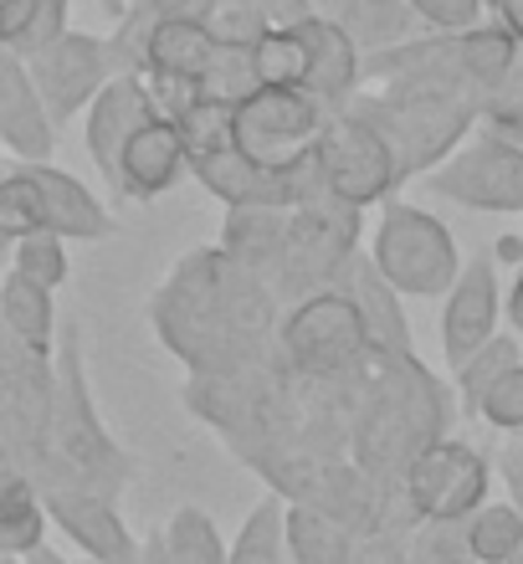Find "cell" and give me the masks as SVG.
I'll return each instance as SVG.
<instances>
[{
	"instance_id": "1",
	"label": "cell",
	"mask_w": 523,
	"mask_h": 564,
	"mask_svg": "<svg viewBox=\"0 0 523 564\" xmlns=\"http://www.w3.org/2000/svg\"><path fill=\"white\" fill-rule=\"evenodd\" d=\"M154 339L190 375H226L277 349L283 303L221 247H195L150 297Z\"/></svg>"
},
{
	"instance_id": "2",
	"label": "cell",
	"mask_w": 523,
	"mask_h": 564,
	"mask_svg": "<svg viewBox=\"0 0 523 564\" xmlns=\"http://www.w3.org/2000/svg\"><path fill=\"white\" fill-rule=\"evenodd\" d=\"M462 416L457 390L442 375L426 370V359L374 355L359 365V411L349 431V462L374 482L405 477V467L432 442L451 436V421Z\"/></svg>"
},
{
	"instance_id": "3",
	"label": "cell",
	"mask_w": 523,
	"mask_h": 564,
	"mask_svg": "<svg viewBox=\"0 0 523 564\" xmlns=\"http://www.w3.org/2000/svg\"><path fill=\"white\" fill-rule=\"evenodd\" d=\"M46 457H57L67 473L108 498H123V488L134 482V457L113 442V431L98 411L77 324H62L57 349H52V452Z\"/></svg>"
},
{
	"instance_id": "4",
	"label": "cell",
	"mask_w": 523,
	"mask_h": 564,
	"mask_svg": "<svg viewBox=\"0 0 523 564\" xmlns=\"http://www.w3.org/2000/svg\"><path fill=\"white\" fill-rule=\"evenodd\" d=\"M349 113L364 119L380 134V144L395 160V175L421 180L432 175L436 164L457 154L482 123V98L478 93H385L359 88L349 98Z\"/></svg>"
},
{
	"instance_id": "5",
	"label": "cell",
	"mask_w": 523,
	"mask_h": 564,
	"mask_svg": "<svg viewBox=\"0 0 523 564\" xmlns=\"http://www.w3.org/2000/svg\"><path fill=\"white\" fill-rule=\"evenodd\" d=\"M359 241H364V210L345 206L339 195H318L308 206H293L283 252L268 268V288L283 308H293L298 297L329 293L339 288L355 252H364Z\"/></svg>"
},
{
	"instance_id": "6",
	"label": "cell",
	"mask_w": 523,
	"mask_h": 564,
	"mask_svg": "<svg viewBox=\"0 0 523 564\" xmlns=\"http://www.w3.org/2000/svg\"><path fill=\"white\" fill-rule=\"evenodd\" d=\"M0 231L11 241L26 231H52L62 241H108L119 221L83 180L52 160H15L11 180L0 185Z\"/></svg>"
},
{
	"instance_id": "7",
	"label": "cell",
	"mask_w": 523,
	"mask_h": 564,
	"mask_svg": "<svg viewBox=\"0 0 523 564\" xmlns=\"http://www.w3.org/2000/svg\"><path fill=\"white\" fill-rule=\"evenodd\" d=\"M370 262L401 297H447V288L462 272V247L432 210L390 195L374 221Z\"/></svg>"
},
{
	"instance_id": "8",
	"label": "cell",
	"mask_w": 523,
	"mask_h": 564,
	"mask_svg": "<svg viewBox=\"0 0 523 564\" xmlns=\"http://www.w3.org/2000/svg\"><path fill=\"white\" fill-rule=\"evenodd\" d=\"M277 344H283L293 375H308V380L355 375L370 359V339H364V324H359V313L345 297V288L298 297L293 308H283Z\"/></svg>"
},
{
	"instance_id": "9",
	"label": "cell",
	"mask_w": 523,
	"mask_h": 564,
	"mask_svg": "<svg viewBox=\"0 0 523 564\" xmlns=\"http://www.w3.org/2000/svg\"><path fill=\"white\" fill-rule=\"evenodd\" d=\"M31 482H36V498H42V508H46V523L73 539V550L83 554V560L139 564V539H134V529L123 523L119 498L88 488V482L67 473L57 457H46L42 467L31 473Z\"/></svg>"
},
{
	"instance_id": "10",
	"label": "cell",
	"mask_w": 523,
	"mask_h": 564,
	"mask_svg": "<svg viewBox=\"0 0 523 564\" xmlns=\"http://www.w3.org/2000/svg\"><path fill=\"white\" fill-rule=\"evenodd\" d=\"M324 108L303 88H252L231 108V144L252 164L283 175L287 164H298L324 134Z\"/></svg>"
},
{
	"instance_id": "11",
	"label": "cell",
	"mask_w": 523,
	"mask_h": 564,
	"mask_svg": "<svg viewBox=\"0 0 523 564\" xmlns=\"http://www.w3.org/2000/svg\"><path fill=\"white\" fill-rule=\"evenodd\" d=\"M421 180H426V191L451 200V206L523 216V144L493 134V129L472 134L457 154H447Z\"/></svg>"
},
{
	"instance_id": "12",
	"label": "cell",
	"mask_w": 523,
	"mask_h": 564,
	"mask_svg": "<svg viewBox=\"0 0 523 564\" xmlns=\"http://www.w3.org/2000/svg\"><path fill=\"white\" fill-rule=\"evenodd\" d=\"M0 442L36 473L52 452V355H36L0 324Z\"/></svg>"
},
{
	"instance_id": "13",
	"label": "cell",
	"mask_w": 523,
	"mask_h": 564,
	"mask_svg": "<svg viewBox=\"0 0 523 564\" xmlns=\"http://www.w3.org/2000/svg\"><path fill=\"white\" fill-rule=\"evenodd\" d=\"M405 492L421 519H472L493 498V462L462 436H442L405 467Z\"/></svg>"
},
{
	"instance_id": "14",
	"label": "cell",
	"mask_w": 523,
	"mask_h": 564,
	"mask_svg": "<svg viewBox=\"0 0 523 564\" xmlns=\"http://www.w3.org/2000/svg\"><path fill=\"white\" fill-rule=\"evenodd\" d=\"M318 160H324V180H329V195H339L345 206H385L390 195L401 191V175H395V160L390 149L380 144L364 119H355L349 108L324 119V134H318Z\"/></svg>"
},
{
	"instance_id": "15",
	"label": "cell",
	"mask_w": 523,
	"mask_h": 564,
	"mask_svg": "<svg viewBox=\"0 0 523 564\" xmlns=\"http://www.w3.org/2000/svg\"><path fill=\"white\" fill-rule=\"evenodd\" d=\"M26 73L57 129L73 123L103 93L108 77H119L113 73V57H108V36H92V31H77V26H67L36 57H26Z\"/></svg>"
},
{
	"instance_id": "16",
	"label": "cell",
	"mask_w": 523,
	"mask_h": 564,
	"mask_svg": "<svg viewBox=\"0 0 523 564\" xmlns=\"http://www.w3.org/2000/svg\"><path fill=\"white\" fill-rule=\"evenodd\" d=\"M498 318H503V282H498V262L482 252L462 262L457 282L447 288V303H442V355L451 370L493 339Z\"/></svg>"
},
{
	"instance_id": "17",
	"label": "cell",
	"mask_w": 523,
	"mask_h": 564,
	"mask_svg": "<svg viewBox=\"0 0 523 564\" xmlns=\"http://www.w3.org/2000/svg\"><path fill=\"white\" fill-rule=\"evenodd\" d=\"M190 175V154L179 144V129L170 113H154L129 134L113 170V200H160Z\"/></svg>"
},
{
	"instance_id": "18",
	"label": "cell",
	"mask_w": 523,
	"mask_h": 564,
	"mask_svg": "<svg viewBox=\"0 0 523 564\" xmlns=\"http://www.w3.org/2000/svg\"><path fill=\"white\" fill-rule=\"evenodd\" d=\"M160 113V104H154V93L144 77H108L103 93L92 98L88 108H83V144H88V160L92 170L113 185V170H119V154L123 144H129V134H134L144 119H154Z\"/></svg>"
},
{
	"instance_id": "19",
	"label": "cell",
	"mask_w": 523,
	"mask_h": 564,
	"mask_svg": "<svg viewBox=\"0 0 523 564\" xmlns=\"http://www.w3.org/2000/svg\"><path fill=\"white\" fill-rule=\"evenodd\" d=\"M298 31H303V42H308V83H303V93L324 113L349 108V98L364 88V52L339 26H329L324 15H303Z\"/></svg>"
},
{
	"instance_id": "20",
	"label": "cell",
	"mask_w": 523,
	"mask_h": 564,
	"mask_svg": "<svg viewBox=\"0 0 523 564\" xmlns=\"http://www.w3.org/2000/svg\"><path fill=\"white\" fill-rule=\"evenodd\" d=\"M0 144L15 160H52V149H57V123L46 113L26 62L11 52L0 57Z\"/></svg>"
},
{
	"instance_id": "21",
	"label": "cell",
	"mask_w": 523,
	"mask_h": 564,
	"mask_svg": "<svg viewBox=\"0 0 523 564\" xmlns=\"http://www.w3.org/2000/svg\"><path fill=\"white\" fill-rule=\"evenodd\" d=\"M339 288H345V297L355 303L374 355H411V349H416V344H411V318H405V297L380 278L370 252H355V262L345 268Z\"/></svg>"
},
{
	"instance_id": "22",
	"label": "cell",
	"mask_w": 523,
	"mask_h": 564,
	"mask_svg": "<svg viewBox=\"0 0 523 564\" xmlns=\"http://www.w3.org/2000/svg\"><path fill=\"white\" fill-rule=\"evenodd\" d=\"M210 52H216V31L206 21H165L160 15L150 52H144V83L150 88H195Z\"/></svg>"
},
{
	"instance_id": "23",
	"label": "cell",
	"mask_w": 523,
	"mask_h": 564,
	"mask_svg": "<svg viewBox=\"0 0 523 564\" xmlns=\"http://www.w3.org/2000/svg\"><path fill=\"white\" fill-rule=\"evenodd\" d=\"M190 175L200 180V191H206L210 200H221L226 210L231 206H287L283 200V175H272V170L252 164L237 144L190 160Z\"/></svg>"
},
{
	"instance_id": "24",
	"label": "cell",
	"mask_w": 523,
	"mask_h": 564,
	"mask_svg": "<svg viewBox=\"0 0 523 564\" xmlns=\"http://www.w3.org/2000/svg\"><path fill=\"white\" fill-rule=\"evenodd\" d=\"M314 15H324L329 26L345 31L364 57L421 31V15L405 0H314Z\"/></svg>"
},
{
	"instance_id": "25",
	"label": "cell",
	"mask_w": 523,
	"mask_h": 564,
	"mask_svg": "<svg viewBox=\"0 0 523 564\" xmlns=\"http://www.w3.org/2000/svg\"><path fill=\"white\" fill-rule=\"evenodd\" d=\"M287 206H231L221 221V247L231 262L252 268L257 278H268V268L277 262L283 252V237H287Z\"/></svg>"
},
{
	"instance_id": "26",
	"label": "cell",
	"mask_w": 523,
	"mask_h": 564,
	"mask_svg": "<svg viewBox=\"0 0 523 564\" xmlns=\"http://www.w3.org/2000/svg\"><path fill=\"white\" fill-rule=\"evenodd\" d=\"M0 324L11 328V339H21L36 355H52L57 349V308H52V293L42 282L21 278V272H6L0 278Z\"/></svg>"
},
{
	"instance_id": "27",
	"label": "cell",
	"mask_w": 523,
	"mask_h": 564,
	"mask_svg": "<svg viewBox=\"0 0 523 564\" xmlns=\"http://www.w3.org/2000/svg\"><path fill=\"white\" fill-rule=\"evenodd\" d=\"M355 539L345 523L324 519L303 503H283V544H287V564H349Z\"/></svg>"
},
{
	"instance_id": "28",
	"label": "cell",
	"mask_w": 523,
	"mask_h": 564,
	"mask_svg": "<svg viewBox=\"0 0 523 564\" xmlns=\"http://www.w3.org/2000/svg\"><path fill=\"white\" fill-rule=\"evenodd\" d=\"M67 31V0H0V52L36 57Z\"/></svg>"
},
{
	"instance_id": "29",
	"label": "cell",
	"mask_w": 523,
	"mask_h": 564,
	"mask_svg": "<svg viewBox=\"0 0 523 564\" xmlns=\"http://www.w3.org/2000/svg\"><path fill=\"white\" fill-rule=\"evenodd\" d=\"M46 539V508L36 498V482H31L26 467L0 477V550L6 554H31Z\"/></svg>"
},
{
	"instance_id": "30",
	"label": "cell",
	"mask_w": 523,
	"mask_h": 564,
	"mask_svg": "<svg viewBox=\"0 0 523 564\" xmlns=\"http://www.w3.org/2000/svg\"><path fill=\"white\" fill-rule=\"evenodd\" d=\"M160 113H170L179 129V144H185V154L190 160H200V154H216V149L231 144V104H216V98H200V93H179V98H170Z\"/></svg>"
},
{
	"instance_id": "31",
	"label": "cell",
	"mask_w": 523,
	"mask_h": 564,
	"mask_svg": "<svg viewBox=\"0 0 523 564\" xmlns=\"http://www.w3.org/2000/svg\"><path fill=\"white\" fill-rule=\"evenodd\" d=\"M257 88H303L308 83V42L298 26H268L252 42Z\"/></svg>"
},
{
	"instance_id": "32",
	"label": "cell",
	"mask_w": 523,
	"mask_h": 564,
	"mask_svg": "<svg viewBox=\"0 0 523 564\" xmlns=\"http://www.w3.org/2000/svg\"><path fill=\"white\" fill-rule=\"evenodd\" d=\"M519 359H523L519 355V334H493L482 349H472V355L451 370V390H457L462 416H478V405H482V395H488V386H493L503 370H513Z\"/></svg>"
},
{
	"instance_id": "33",
	"label": "cell",
	"mask_w": 523,
	"mask_h": 564,
	"mask_svg": "<svg viewBox=\"0 0 523 564\" xmlns=\"http://www.w3.org/2000/svg\"><path fill=\"white\" fill-rule=\"evenodd\" d=\"M513 57H519V42H513L509 31H498L493 21H478V26L462 31V67H467V83H472L478 98H488V93L509 77Z\"/></svg>"
},
{
	"instance_id": "34",
	"label": "cell",
	"mask_w": 523,
	"mask_h": 564,
	"mask_svg": "<svg viewBox=\"0 0 523 564\" xmlns=\"http://www.w3.org/2000/svg\"><path fill=\"white\" fill-rule=\"evenodd\" d=\"M287 544H283V498L268 492L262 503L241 519L237 539L226 544V564H283Z\"/></svg>"
},
{
	"instance_id": "35",
	"label": "cell",
	"mask_w": 523,
	"mask_h": 564,
	"mask_svg": "<svg viewBox=\"0 0 523 564\" xmlns=\"http://www.w3.org/2000/svg\"><path fill=\"white\" fill-rule=\"evenodd\" d=\"M160 534H165L170 564H226V539L206 508H195V503L175 508Z\"/></svg>"
},
{
	"instance_id": "36",
	"label": "cell",
	"mask_w": 523,
	"mask_h": 564,
	"mask_svg": "<svg viewBox=\"0 0 523 564\" xmlns=\"http://www.w3.org/2000/svg\"><path fill=\"white\" fill-rule=\"evenodd\" d=\"M467 550L472 564H503L523 550V513L513 503H488L467 519Z\"/></svg>"
},
{
	"instance_id": "37",
	"label": "cell",
	"mask_w": 523,
	"mask_h": 564,
	"mask_svg": "<svg viewBox=\"0 0 523 564\" xmlns=\"http://www.w3.org/2000/svg\"><path fill=\"white\" fill-rule=\"evenodd\" d=\"M252 88H257L252 46L216 42V52H210V62H206V73H200V83H195V93H200V98H216V104H231V108H237Z\"/></svg>"
},
{
	"instance_id": "38",
	"label": "cell",
	"mask_w": 523,
	"mask_h": 564,
	"mask_svg": "<svg viewBox=\"0 0 523 564\" xmlns=\"http://www.w3.org/2000/svg\"><path fill=\"white\" fill-rule=\"evenodd\" d=\"M160 26V11L150 0H129L123 15H113V31H108V57H113V73L144 77V52H150V36Z\"/></svg>"
},
{
	"instance_id": "39",
	"label": "cell",
	"mask_w": 523,
	"mask_h": 564,
	"mask_svg": "<svg viewBox=\"0 0 523 564\" xmlns=\"http://www.w3.org/2000/svg\"><path fill=\"white\" fill-rule=\"evenodd\" d=\"M6 257H11V272L42 282L46 293H57L62 282H67V241L52 237V231H26V237H15Z\"/></svg>"
},
{
	"instance_id": "40",
	"label": "cell",
	"mask_w": 523,
	"mask_h": 564,
	"mask_svg": "<svg viewBox=\"0 0 523 564\" xmlns=\"http://www.w3.org/2000/svg\"><path fill=\"white\" fill-rule=\"evenodd\" d=\"M405 564H472L467 519H421L405 539Z\"/></svg>"
},
{
	"instance_id": "41",
	"label": "cell",
	"mask_w": 523,
	"mask_h": 564,
	"mask_svg": "<svg viewBox=\"0 0 523 564\" xmlns=\"http://www.w3.org/2000/svg\"><path fill=\"white\" fill-rule=\"evenodd\" d=\"M482 129H493L503 139H523V46H519V57H513L509 77L482 98Z\"/></svg>"
},
{
	"instance_id": "42",
	"label": "cell",
	"mask_w": 523,
	"mask_h": 564,
	"mask_svg": "<svg viewBox=\"0 0 523 564\" xmlns=\"http://www.w3.org/2000/svg\"><path fill=\"white\" fill-rule=\"evenodd\" d=\"M478 421H488V426L503 431V436H519L523 431V359L488 386V395H482V405H478Z\"/></svg>"
},
{
	"instance_id": "43",
	"label": "cell",
	"mask_w": 523,
	"mask_h": 564,
	"mask_svg": "<svg viewBox=\"0 0 523 564\" xmlns=\"http://www.w3.org/2000/svg\"><path fill=\"white\" fill-rule=\"evenodd\" d=\"M432 31H467L482 21V0H405Z\"/></svg>"
},
{
	"instance_id": "44",
	"label": "cell",
	"mask_w": 523,
	"mask_h": 564,
	"mask_svg": "<svg viewBox=\"0 0 523 564\" xmlns=\"http://www.w3.org/2000/svg\"><path fill=\"white\" fill-rule=\"evenodd\" d=\"M405 539H411V534H385V529H370V534L355 539L349 564H405Z\"/></svg>"
},
{
	"instance_id": "45",
	"label": "cell",
	"mask_w": 523,
	"mask_h": 564,
	"mask_svg": "<svg viewBox=\"0 0 523 564\" xmlns=\"http://www.w3.org/2000/svg\"><path fill=\"white\" fill-rule=\"evenodd\" d=\"M493 467H498V477H503V492H509V503L523 513V431L498 446Z\"/></svg>"
},
{
	"instance_id": "46",
	"label": "cell",
	"mask_w": 523,
	"mask_h": 564,
	"mask_svg": "<svg viewBox=\"0 0 523 564\" xmlns=\"http://www.w3.org/2000/svg\"><path fill=\"white\" fill-rule=\"evenodd\" d=\"M237 6H252L268 26H298L303 15H314V0H237Z\"/></svg>"
},
{
	"instance_id": "47",
	"label": "cell",
	"mask_w": 523,
	"mask_h": 564,
	"mask_svg": "<svg viewBox=\"0 0 523 564\" xmlns=\"http://www.w3.org/2000/svg\"><path fill=\"white\" fill-rule=\"evenodd\" d=\"M482 21H493L498 31H509L523 46V0H482Z\"/></svg>"
},
{
	"instance_id": "48",
	"label": "cell",
	"mask_w": 523,
	"mask_h": 564,
	"mask_svg": "<svg viewBox=\"0 0 523 564\" xmlns=\"http://www.w3.org/2000/svg\"><path fill=\"white\" fill-rule=\"evenodd\" d=\"M150 6L165 15V21H206L210 26V15H216L221 0H150Z\"/></svg>"
},
{
	"instance_id": "49",
	"label": "cell",
	"mask_w": 523,
	"mask_h": 564,
	"mask_svg": "<svg viewBox=\"0 0 523 564\" xmlns=\"http://www.w3.org/2000/svg\"><path fill=\"white\" fill-rule=\"evenodd\" d=\"M488 257H493L498 268H513V272H519V262H523V237H519V231L498 237V241H493V252H488Z\"/></svg>"
},
{
	"instance_id": "50",
	"label": "cell",
	"mask_w": 523,
	"mask_h": 564,
	"mask_svg": "<svg viewBox=\"0 0 523 564\" xmlns=\"http://www.w3.org/2000/svg\"><path fill=\"white\" fill-rule=\"evenodd\" d=\"M503 313H509V324H513V334L523 339V272L513 278V288H509V297H503Z\"/></svg>"
},
{
	"instance_id": "51",
	"label": "cell",
	"mask_w": 523,
	"mask_h": 564,
	"mask_svg": "<svg viewBox=\"0 0 523 564\" xmlns=\"http://www.w3.org/2000/svg\"><path fill=\"white\" fill-rule=\"evenodd\" d=\"M139 564H170V554H165V534L154 529L150 539H139Z\"/></svg>"
},
{
	"instance_id": "52",
	"label": "cell",
	"mask_w": 523,
	"mask_h": 564,
	"mask_svg": "<svg viewBox=\"0 0 523 564\" xmlns=\"http://www.w3.org/2000/svg\"><path fill=\"white\" fill-rule=\"evenodd\" d=\"M98 6H103L108 15H123V6H129V0H98Z\"/></svg>"
},
{
	"instance_id": "53",
	"label": "cell",
	"mask_w": 523,
	"mask_h": 564,
	"mask_svg": "<svg viewBox=\"0 0 523 564\" xmlns=\"http://www.w3.org/2000/svg\"><path fill=\"white\" fill-rule=\"evenodd\" d=\"M11 164H15V160H0V185H6V180H11Z\"/></svg>"
},
{
	"instance_id": "54",
	"label": "cell",
	"mask_w": 523,
	"mask_h": 564,
	"mask_svg": "<svg viewBox=\"0 0 523 564\" xmlns=\"http://www.w3.org/2000/svg\"><path fill=\"white\" fill-rule=\"evenodd\" d=\"M0 252H11V237H6V231H0Z\"/></svg>"
},
{
	"instance_id": "55",
	"label": "cell",
	"mask_w": 523,
	"mask_h": 564,
	"mask_svg": "<svg viewBox=\"0 0 523 564\" xmlns=\"http://www.w3.org/2000/svg\"><path fill=\"white\" fill-rule=\"evenodd\" d=\"M0 564H21V560H15V554H0Z\"/></svg>"
},
{
	"instance_id": "56",
	"label": "cell",
	"mask_w": 523,
	"mask_h": 564,
	"mask_svg": "<svg viewBox=\"0 0 523 564\" xmlns=\"http://www.w3.org/2000/svg\"><path fill=\"white\" fill-rule=\"evenodd\" d=\"M503 564H523V550H519V554H513V560H503Z\"/></svg>"
},
{
	"instance_id": "57",
	"label": "cell",
	"mask_w": 523,
	"mask_h": 564,
	"mask_svg": "<svg viewBox=\"0 0 523 564\" xmlns=\"http://www.w3.org/2000/svg\"><path fill=\"white\" fill-rule=\"evenodd\" d=\"M77 564H103V560H83V554H77Z\"/></svg>"
},
{
	"instance_id": "58",
	"label": "cell",
	"mask_w": 523,
	"mask_h": 564,
	"mask_svg": "<svg viewBox=\"0 0 523 564\" xmlns=\"http://www.w3.org/2000/svg\"><path fill=\"white\" fill-rule=\"evenodd\" d=\"M519 272H523V262H519Z\"/></svg>"
},
{
	"instance_id": "59",
	"label": "cell",
	"mask_w": 523,
	"mask_h": 564,
	"mask_svg": "<svg viewBox=\"0 0 523 564\" xmlns=\"http://www.w3.org/2000/svg\"><path fill=\"white\" fill-rule=\"evenodd\" d=\"M0 57H6V52H0Z\"/></svg>"
},
{
	"instance_id": "60",
	"label": "cell",
	"mask_w": 523,
	"mask_h": 564,
	"mask_svg": "<svg viewBox=\"0 0 523 564\" xmlns=\"http://www.w3.org/2000/svg\"><path fill=\"white\" fill-rule=\"evenodd\" d=\"M283 564H287V560H283Z\"/></svg>"
}]
</instances>
